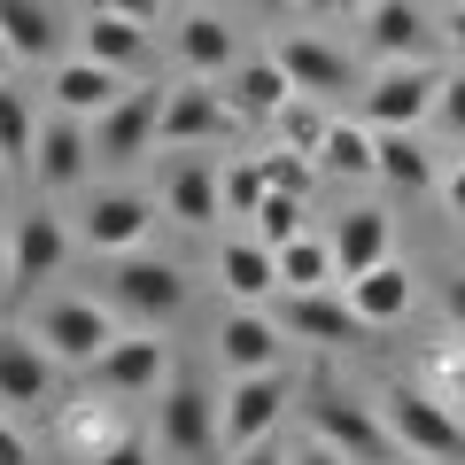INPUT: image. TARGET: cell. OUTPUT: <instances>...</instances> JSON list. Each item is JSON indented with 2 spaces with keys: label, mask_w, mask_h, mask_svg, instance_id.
I'll return each mask as SVG.
<instances>
[{
  "label": "cell",
  "mask_w": 465,
  "mask_h": 465,
  "mask_svg": "<svg viewBox=\"0 0 465 465\" xmlns=\"http://www.w3.org/2000/svg\"><path fill=\"white\" fill-rule=\"evenodd\" d=\"M381 419L403 442V458H427V465H458L465 458V427H458V411H450L442 388H403L396 381L381 396Z\"/></svg>",
  "instance_id": "1"
},
{
  "label": "cell",
  "mask_w": 465,
  "mask_h": 465,
  "mask_svg": "<svg viewBox=\"0 0 465 465\" xmlns=\"http://www.w3.org/2000/svg\"><path fill=\"white\" fill-rule=\"evenodd\" d=\"M311 434L333 442L341 458H357V465H396L403 458V442L388 434L381 403H357V396H341V388H318L311 396Z\"/></svg>",
  "instance_id": "2"
},
{
  "label": "cell",
  "mask_w": 465,
  "mask_h": 465,
  "mask_svg": "<svg viewBox=\"0 0 465 465\" xmlns=\"http://www.w3.org/2000/svg\"><path fill=\"white\" fill-rule=\"evenodd\" d=\"M280 411H287V372H232V388L217 396V434L225 450H249L264 434H280Z\"/></svg>",
  "instance_id": "3"
},
{
  "label": "cell",
  "mask_w": 465,
  "mask_h": 465,
  "mask_svg": "<svg viewBox=\"0 0 465 465\" xmlns=\"http://www.w3.org/2000/svg\"><path fill=\"white\" fill-rule=\"evenodd\" d=\"M434 101H442V78L427 63H388L365 94V124L372 133H419L434 116Z\"/></svg>",
  "instance_id": "4"
},
{
  "label": "cell",
  "mask_w": 465,
  "mask_h": 465,
  "mask_svg": "<svg viewBox=\"0 0 465 465\" xmlns=\"http://www.w3.org/2000/svg\"><path fill=\"white\" fill-rule=\"evenodd\" d=\"M32 333L54 349V365H78V372H85L101 349L116 341V318L101 311L94 295H63V302H47V311H39V326H32Z\"/></svg>",
  "instance_id": "5"
},
{
  "label": "cell",
  "mask_w": 465,
  "mask_h": 465,
  "mask_svg": "<svg viewBox=\"0 0 465 465\" xmlns=\"http://www.w3.org/2000/svg\"><path fill=\"white\" fill-rule=\"evenodd\" d=\"M85 381L101 396H155V388H171V349L155 333H116L94 365H85Z\"/></svg>",
  "instance_id": "6"
},
{
  "label": "cell",
  "mask_w": 465,
  "mask_h": 465,
  "mask_svg": "<svg viewBox=\"0 0 465 465\" xmlns=\"http://www.w3.org/2000/svg\"><path fill=\"white\" fill-rule=\"evenodd\" d=\"M148 148H163V85H140L109 116H94V155L101 163H140Z\"/></svg>",
  "instance_id": "7"
},
{
  "label": "cell",
  "mask_w": 465,
  "mask_h": 465,
  "mask_svg": "<svg viewBox=\"0 0 465 465\" xmlns=\"http://www.w3.org/2000/svg\"><path fill=\"white\" fill-rule=\"evenodd\" d=\"M109 295L124 302L133 318H148V326H155V318H171V311L186 302V272L171 264V256L124 249V256H116V272H109Z\"/></svg>",
  "instance_id": "8"
},
{
  "label": "cell",
  "mask_w": 465,
  "mask_h": 465,
  "mask_svg": "<svg viewBox=\"0 0 465 465\" xmlns=\"http://www.w3.org/2000/svg\"><path fill=\"white\" fill-rule=\"evenodd\" d=\"M155 434H163L171 458H194V465L225 450V434H217V403H210V388H202V381H171V388H163Z\"/></svg>",
  "instance_id": "9"
},
{
  "label": "cell",
  "mask_w": 465,
  "mask_h": 465,
  "mask_svg": "<svg viewBox=\"0 0 465 465\" xmlns=\"http://www.w3.org/2000/svg\"><path fill=\"white\" fill-rule=\"evenodd\" d=\"M232 124H241V109H232L210 78H186V85L163 94V148H210V140H225Z\"/></svg>",
  "instance_id": "10"
},
{
  "label": "cell",
  "mask_w": 465,
  "mask_h": 465,
  "mask_svg": "<svg viewBox=\"0 0 465 465\" xmlns=\"http://www.w3.org/2000/svg\"><path fill=\"white\" fill-rule=\"evenodd\" d=\"M272 311H280V326L287 333H311V341H372V318L349 302V287L341 295H326V287H302V295H272Z\"/></svg>",
  "instance_id": "11"
},
{
  "label": "cell",
  "mask_w": 465,
  "mask_h": 465,
  "mask_svg": "<svg viewBox=\"0 0 465 465\" xmlns=\"http://www.w3.org/2000/svg\"><path fill=\"white\" fill-rule=\"evenodd\" d=\"M47 94H54V109H70V116H109L116 101L133 94L124 85V70L116 63H94V54H70V63H54V78H47Z\"/></svg>",
  "instance_id": "12"
},
{
  "label": "cell",
  "mask_w": 465,
  "mask_h": 465,
  "mask_svg": "<svg viewBox=\"0 0 465 465\" xmlns=\"http://www.w3.org/2000/svg\"><path fill=\"white\" fill-rule=\"evenodd\" d=\"M63 256H70V232H63L54 210L16 217V232H8V272H16V287H47L63 272Z\"/></svg>",
  "instance_id": "13"
},
{
  "label": "cell",
  "mask_w": 465,
  "mask_h": 465,
  "mask_svg": "<svg viewBox=\"0 0 465 465\" xmlns=\"http://www.w3.org/2000/svg\"><path fill=\"white\" fill-rule=\"evenodd\" d=\"M85 155H94V124L70 109H54L39 124V148H32V179L39 186H78L85 179Z\"/></svg>",
  "instance_id": "14"
},
{
  "label": "cell",
  "mask_w": 465,
  "mask_h": 465,
  "mask_svg": "<svg viewBox=\"0 0 465 465\" xmlns=\"http://www.w3.org/2000/svg\"><path fill=\"white\" fill-rule=\"evenodd\" d=\"M280 311H264V302H241V311L217 326V357H225L232 372H272L280 365Z\"/></svg>",
  "instance_id": "15"
},
{
  "label": "cell",
  "mask_w": 465,
  "mask_h": 465,
  "mask_svg": "<svg viewBox=\"0 0 465 465\" xmlns=\"http://www.w3.org/2000/svg\"><path fill=\"white\" fill-rule=\"evenodd\" d=\"M54 396V349L39 333L0 326V403H47Z\"/></svg>",
  "instance_id": "16"
},
{
  "label": "cell",
  "mask_w": 465,
  "mask_h": 465,
  "mask_svg": "<svg viewBox=\"0 0 465 465\" xmlns=\"http://www.w3.org/2000/svg\"><path fill=\"white\" fill-rule=\"evenodd\" d=\"M148 232H155V202L148 194H94V210H85V241H94L101 256L148 249Z\"/></svg>",
  "instance_id": "17"
},
{
  "label": "cell",
  "mask_w": 465,
  "mask_h": 465,
  "mask_svg": "<svg viewBox=\"0 0 465 465\" xmlns=\"http://www.w3.org/2000/svg\"><path fill=\"white\" fill-rule=\"evenodd\" d=\"M217 287L232 302H272L280 295V249H264V241H217Z\"/></svg>",
  "instance_id": "18"
},
{
  "label": "cell",
  "mask_w": 465,
  "mask_h": 465,
  "mask_svg": "<svg viewBox=\"0 0 465 465\" xmlns=\"http://www.w3.org/2000/svg\"><path fill=\"white\" fill-rule=\"evenodd\" d=\"M427 16H419L411 0H372L365 8V47L381 54V63H419L427 54Z\"/></svg>",
  "instance_id": "19"
},
{
  "label": "cell",
  "mask_w": 465,
  "mask_h": 465,
  "mask_svg": "<svg viewBox=\"0 0 465 465\" xmlns=\"http://www.w3.org/2000/svg\"><path fill=\"white\" fill-rule=\"evenodd\" d=\"M388 241H396V225H388V210H341V225H333V264H341V280H357V272L388 264Z\"/></svg>",
  "instance_id": "20"
},
{
  "label": "cell",
  "mask_w": 465,
  "mask_h": 465,
  "mask_svg": "<svg viewBox=\"0 0 465 465\" xmlns=\"http://www.w3.org/2000/svg\"><path fill=\"white\" fill-rule=\"evenodd\" d=\"M341 287H349V302H357L372 326H396V318L419 302L411 264H396V256H388V264H372V272H357V280H341Z\"/></svg>",
  "instance_id": "21"
},
{
  "label": "cell",
  "mask_w": 465,
  "mask_h": 465,
  "mask_svg": "<svg viewBox=\"0 0 465 465\" xmlns=\"http://www.w3.org/2000/svg\"><path fill=\"white\" fill-rule=\"evenodd\" d=\"M318 171H326V179H381V133H372L365 116H357V124L333 116L326 140H318Z\"/></svg>",
  "instance_id": "22"
},
{
  "label": "cell",
  "mask_w": 465,
  "mask_h": 465,
  "mask_svg": "<svg viewBox=\"0 0 465 465\" xmlns=\"http://www.w3.org/2000/svg\"><path fill=\"white\" fill-rule=\"evenodd\" d=\"M295 94H302V85L287 78L280 54H272V63H241V70H225V101H232L241 116H280Z\"/></svg>",
  "instance_id": "23"
},
{
  "label": "cell",
  "mask_w": 465,
  "mask_h": 465,
  "mask_svg": "<svg viewBox=\"0 0 465 465\" xmlns=\"http://www.w3.org/2000/svg\"><path fill=\"white\" fill-rule=\"evenodd\" d=\"M280 63H287V78H295L302 94H318V101H333V94L349 85V63H341L318 32H287V39H280Z\"/></svg>",
  "instance_id": "24"
},
{
  "label": "cell",
  "mask_w": 465,
  "mask_h": 465,
  "mask_svg": "<svg viewBox=\"0 0 465 465\" xmlns=\"http://www.w3.org/2000/svg\"><path fill=\"white\" fill-rule=\"evenodd\" d=\"M217 171H225V163H202V155H186V163L163 179V210L179 217V225H210V217H225V194H217Z\"/></svg>",
  "instance_id": "25"
},
{
  "label": "cell",
  "mask_w": 465,
  "mask_h": 465,
  "mask_svg": "<svg viewBox=\"0 0 465 465\" xmlns=\"http://www.w3.org/2000/svg\"><path fill=\"white\" fill-rule=\"evenodd\" d=\"M85 54H94V63L133 70L140 54H148V24L124 16V8H101V0H94V16H85Z\"/></svg>",
  "instance_id": "26"
},
{
  "label": "cell",
  "mask_w": 465,
  "mask_h": 465,
  "mask_svg": "<svg viewBox=\"0 0 465 465\" xmlns=\"http://www.w3.org/2000/svg\"><path fill=\"white\" fill-rule=\"evenodd\" d=\"M0 32L16 47V63H54V47H63L47 0H0Z\"/></svg>",
  "instance_id": "27"
},
{
  "label": "cell",
  "mask_w": 465,
  "mask_h": 465,
  "mask_svg": "<svg viewBox=\"0 0 465 465\" xmlns=\"http://www.w3.org/2000/svg\"><path fill=\"white\" fill-rule=\"evenodd\" d=\"M302 287H341L333 241H311V232H295V241L280 249V295H302Z\"/></svg>",
  "instance_id": "28"
},
{
  "label": "cell",
  "mask_w": 465,
  "mask_h": 465,
  "mask_svg": "<svg viewBox=\"0 0 465 465\" xmlns=\"http://www.w3.org/2000/svg\"><path fill=\"white\" fill-rule=\"evenodd\" d=\"M179 63L194 70V78H225L232 70V32L217 16H186L179 24Z\"/></svg>",
  "instance_id": "29"
},
{
  "label": "cell",
  "mask_w": 465,
  "mask_h": 465,
  "mask_svg": "<svg viewBox=\"0 0 465 465\" xmlns=\"http://www.w3.org/2000/svg\"><path fill=\"white\" fill-rule=\"evenodd\" d=\"M381 179L403 186V194H427V186H434V163H427V148H419L411 133H381Z\"/></svg>",
  "instance_id": "30"
},
{
  "label": "cell",
  "mask_w": 465,
  "mask_h": 465,
  "mask_svg": "<svg viewBox=\"0 0 465 465\" xmlns=\"http://www.w3.org/2000/svg\"><path fill=\"white\" fill-rule=\"evenodd\" d=\"M32 148H39V124H32V101L0 78V163H24L32 171Z\"/></svg>",
  "instance_id": "31"
},
{
  "label": "cell",
  "mask_w": 465,
  "mask_h": 465,
  "mask_svg": "<svg viewBox=\"0 0 465 465\" xmlns=\"http://www.w3.org/2000/svg\"><path fill=\"white\" fill-rule=\"evenodd\" d=\"M256 163H264V179L280 186V194H302V202H311V186L326 179V171H318V155H302V148H287V140H272V148L256 155Z\"/></svg>",
  "instance_id": "32"
},
{
  "label": "cell",
  "mask_w": 465,
  "mask_h": 465,
  "mask_svg": "<svg viewBox=\"0 0 465 465\" xmlns=\"http://www.w3.org/2000/svg\"><path fill=\"white\" fill-rule=\"evenodd\" d=\"M272 124H280V140H287V148L318 155V140H326V124H333V116H326V101H318V94H295L280 116H272Z\"/></svg>",
  "instance_id": "33"
},
{
  "label": "cell",
  "mask_w": 465,
  "mask_h": 465,
  "mask_svg": "<svg viewBox=\"0 0 465 465\" xmlns=\"http://www.w3.org/2000/svg\"><path fill=\"white\" fill-rule=\"evenodd\" d=\"M295 232H302V194H280V186H272V194L256 202V241H264V249H287Z\"/></svg>",
  "instance_id": "34"
},
{
  "label": "cell",
  "mask_w": 465,
  "mask_h": 465,
  "mask_svg": "<svg viewBox=\"0 0 465 465\" xmlns=\"http://www.w3.org/2000/svg\"><path fill=\"white\" fill-rule=\"evenodd\" d=\"M217 194H225V217H256V202L272 194L264 163H225L217 171Z\"/></svg>",
  "instance_id": "35"
},
{
  "label": "cell",
  "mask_w": 465,
  "mask_h": 465,
  "mask_svg": "<svg viewBox=\"0 0 465 465\" xmlns=\"http://www.w3.org/2000/svg\"><path fill=\"white\" fill-rule=\"evenodd\" d=\"M85 465H148V442H140V434H109Z\"/></svg>",
  "instance_id": "36"
},
{
  "label": "cell",
  "mask_w": 465,
  "mask_h": 465,
  "mask_svg": "<svg viewBox=\"0 0 465 465\" xmlns=\"http://www.w3.org/2000/svg\"><path fill=\"white\" fill-rule=\"evenodd\" d=\"M434 388H442L450 403H465V349H442V357H434Z\"/></svg>",
  "instance_id": "37"
},
{
  "label": "cell",
  "mask_w": 465,
  "mask_h": 465,
  "mask_svg": "<svg viewBox=\"0 0 465 465\" xmlns=\"http://www.w3.org/2000/svg\"><path fill=\"white\" fill-rule=\"evenodd\" d=\"M434 116H442L450 133L465 140V70H458V78H442V101H434Z\"/></svg>",
  "instance_id": "38"
},
{
  "label": "cell",
  "mask_w": 465,
  "mask_h": 465,
  "mask_svg": "<svg viewBox=\"0 0 465 465\" xmlns=\"http://www.w3.org/2000/svg\"><path fill=\"white\" fill-rule=\"evenodd\" d=\"M70 442H78L85 458H94V450L109 442V427H101V411H78V419H70Z\"/></svg>",
  "instance_id": "39"
},
{
  "label": "cell",
  "mask_w": 465,
  "mask_h": 465,
  "mask_svg": "<svg viewBox=\"0 0 465 465\" xmlns=\"http://www.w3.org/2000/svg\"><path fill=\"white\" fill-rule=\"evenodd\" d=\"M287 465H357V458H341V450H333V442H318V434H311V442H302V450H295V458H287Z\"/></svg>",
  "instance_id": "40"
},
{
  "label": "cell",
  "mask_w": 465,
  "mask_h": 465,
  "mask_svg": "<svg viewBox=\"0 0 465 465\" xmlns=\"http://www.w3.org/2000/svg\"><path fill=\"white\" fill-rule=\"evenodd\" d=\"M0 465H32V442H24L8 419H0Z\"/></svg>",
  "instance_id": "41"
},
{
  "label": "cell",
  "mask_w": 465,
  "mask_h": 465,
  "mask_svg": "<svg viewBox=\"0 0 465 465\" xmlns=\"http://www.w3.org/2000/svg\"><path fill=\"white\" fill-rule=\"evenodd\" d=\"M442 202H450V217H458V225H465V163H458V171H450V179H442Z\"/></svg>",
  "instance_id": "42"
},
{
  "label": "cell",
  "mask_w": 465,
  "mask_h": 465,
  "mask_svg": "<svg viewBox=\"0 0 465 465\" xmlns=\"http://www.w3.org/2000/svg\"><path fill=\"white\" fill-rule=\"evenodd\" d=\"M311 16H357V8H372V0H302Z\"/></svg>",
  "instance_id": "43"
},
{
  "label": "cell",
  "mask_w": 465,
  "mask_h": 465,
  "mask_svg": "<svg viewBox=\"0 0 465 465\" xmlns=\"http://www.w3.org/2000/svg\"><path fill=\"white\" fill-rule=\"evenodd\" d=\"M101 8H124V16H140V24L163 16V0H101Z\"/></svg>",
  "instance_id": "44"
},
{
  "label": "cell",
  "mask_w": 465,
  "mask_h": 465,
  "mask_svg": "<svg viewBox=\"0 0 465 465\" xmlns=\"http://www.w3.org/2000/svg\"><path fill=\"white\" fill-rule=\"evenodd\" d=\"M241 465H287V458H280V442L264 434V442H249V450H241Z\"/></svg>",
  "instance_id": "45"
},
{
  "label": "cell",
  "mask_w": 465,
  "mask_h": 465,
  "mask_svg": "<svg viewBox=\"0 0 465 465\" xmlns=\"http://www.w3.org/2000/svg\"><path fill=\"white\" fill-rule=\"evenodd\" d=\"M442 32H450V47L465 54V0H458V8H450V24H442Z\"/></svg>",
  "instance_id": "46"
},
{
  "label": "cell",
  "mask_w": 465,
  "mask_h": 465,
  "mask_svg": "<svg viewBox=\"0 0 465 465\" xmlns=\"http://www.w3.org/2000/svg\"><path fill=\"white\" fill-rule=\"evenodd\" d=\"M450 318L465 326V280H450Z\"/></svg>",
  "instance_id": "47"
},
{
  "label": "cell",
  "mask_w": 465,
  "mask_h": 465,
  "mask_svg": "<svg viewBox=\"0 0 465 465\" xmlns=\"http://www.w3.org/2000/svg\"><path fill=\"white\" fill-rule=\"evenodd\" d=\"M8 63H16V47H8V32H0V78H8Z\"/></svg>",
  "instance_id": "48"
},
{
  "label": "cell",
  "mask_w": 465,
  "mask_h": 465,
  "mask_svg": "<svg viewBox=\"0 0 465 465\" xmlns=\"http://www.w3.org/2000/svg\"><path fill=\"white\" fill-rule=\"evenodd\" d=\"M8 280H16V272H8V241H0V287H8Z\"/></svg>",
  "instance_id": "49"
},
{
  "label": "cell",
  "mask_w": 465,
  "mask_h": 465,
  "mask_svg": "<svg viewBox=\"0 0 465 465\" xmlns=\"http://www.w3.org/2000/svg\"><path fill=\"white\" fill-rule=\"evenodd\" d=\"M256 8H287V0H256Z\"/></svg>",
  "instance_id": "50"
},
{
  "label": "cell",
  "mask_w": 465,
  "mask_h": 465,
  "mask_svg": "<svg viewBox=\"0 0 465 465\" xmlns=\"http://www.w3.org/2000/svg\"><path fill=\"white\" fill-rule=\"evenodd\" d=\"M0 194H8V179H0Z\"/></svg>",
  "instance_id": "51"
},
{
  "label": "cell",
  "mask_w": 465,
  "mask_h": 465,
  "mask_svg": "<svg viewBox=\"0 0 465 465\" xmlns=\"http://www.w3.org/2000/svg\"><path fill=\"white\" fill-rule=\"evenodd\" d=\"M403 465H411V458H403Z\"/></svg>",
  "instance_id": "52"
}]
</instances>
